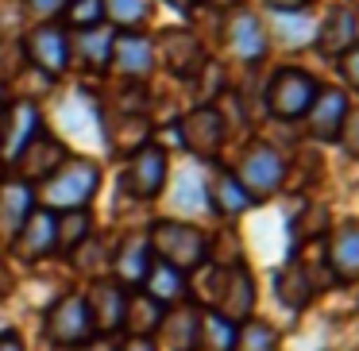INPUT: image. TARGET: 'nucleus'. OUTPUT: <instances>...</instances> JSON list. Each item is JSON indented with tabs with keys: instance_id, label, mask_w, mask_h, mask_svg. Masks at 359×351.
<instances>
[{
	"instance_id": "nucleus-33",
	"label": "nucleus",
	"mask_w": 359,
	"mask_h": 351,
	"mask_svg": "<svg viewBox=\"0 0 359 351\" xmlns=\"http://www.w3.org/2000/svg\"><path fill=\"white\" fill-rule=\"evenodd\" d=\"M325 228H328V209H320V205H317V209H305L302 216H297L294 235H297V240H309L313 232H325Z\"/></svg>"
},
{
	"instance_id": "nucleus-39",
	"label": "nucleus",
	"mask_w": 359,
	"mask_h": 351,
	"mask_svg": "<svg viewBox=\"0 0 359 351\" xmlns=\"http://www.w3.org/2000/svg\"><path fill=\"white\" fill-rule=\"evenodd\" d=\"M124 351H155V347H151V340H140V336H132Z\"/></svg>"
},
{
	"instance_id": "nucleus-26",
	"label": "nucleus",
	"mask_w": 359,
	"mask_h": 351,
	"mask_svg": "<svg viewBox=\"0 0 359 351\" xmlns=\"http://www.w3.org/2000/svg\"><path fill=\"white\" fill-rule=\"evenodd\" d=\"M209 201L220 216H240V212L251 209V197L243 193V186L236 181V174H217L209 181Z\"/></svg>"
},
{
	"instance_id": "nucleus-19",
	"label": "nucleus",
	"mask_w": 359,
	"mask_h": 351,
	"mask_svg": "<svg viewBox=\"0 0 359 351\" xmlns=\"http://www.w3.org/2000/svg\"><path fill=\"white\" fill-rule=\"evenodd\" d=\"M328 266L340 282H355L359 278V224L348 220L332 232L328 240Z\"/></svg>"
},
{
	"instance_id": "nucleus-30",
	"label": "nucleus",
	"mask_w": 359,
	"mask_h": 351,
	"mask_svg": "<svg viewBox=\"0 0 359 351\" xmlns=\"http://www.w3.org/2000/svg\"><path fill=\"white\" fill-rule=\"evenodd\" d=\"M89 228H93V220H89L86 209H70V212H58L55 216V247L62 251H74L86 243Z\"/></svg>"
},
{
	"instance_id": "nucleus-21",
	"label": "nucleus",
	"mask_w": 359,
	"mask_h": 351,
	"mask_svg": "<svg viewBox=\"0 0 359 351\" xmlns=\"http://www.w3.org/2000/svg\"><path fill=\"white\" fill-rule=\"evenodd\" d=\"M112 270H116V286H143V278H147L151 270V247L147 240H124L116 251V259H112Z\"/></svg>"
},
{
	"instance_id": "nucleus-3",
	"label": "nucleus",
	"mask_w": 359,
	"mask_h": 351,
	"mask_svg": "<svg viewBox=\"0 0 359 351\" xmlns=\"http://www.w3.org/2000/svg\"><path fill=\"white\" fill-rule=\"evenodd\" d=\"M317 93H320V81L313 78V74L297 70V66H286V70H278L271 78V85H266V109L278 120H302Z\"/></svg>"
},
{
	"instance_id": "nucleus-25",
	"label": "nucleus",
	"mask_w": 359,
	"mask_h": 351,
	"mask_svg": "<svg viewBox=\"0 0 359 351\" xmlns=\"http://www.w3.org/2000/svg\"><path fill=\"white\" fill-rule=\"evenodd\" d=\"M32 201H35V193H32V186L27 181H8L4 186V193H0V220H4V228H8L12 235L24 228V220L32 216Z\"/></svg>"
},
{
	"instance_id": "nucleus-15",
	"label": "nucleus",
	"mask_w": 359,
	"mask_h": 351,
	"mask_svg": "<svg viewBox=\"0 0 359 351\" xmlns=\"http://www.w3.org/2000/svg\"><path fill=\"white\" fill-rule=\"evenodd\" d=\"M86 309H89V320H93L97 332H116V328H124V309H128L124 286H116V282H97L89 289Z\"/></svg>"
},
{
	"instance_id": "nucleus-18",
	"label": "nucleus",
	"mask_w": 359,
	"mask_h": 351,
	"mask_svg": "<svg viewBox=\"0 0 359 351\" xmlns=\"http://www.w3.org/2000/svg\"><path fill=\"white\" fill-rule=\"evenodd\" d=\"M16 251L20 259L35 263V259H47L55 251V212L39 209L24 220V228L16 232Z\"/></svg>"
},
{
	"instance_id": "nucleus-35",
	"label": "nucleus",
	"mask_w": 359,
	"mask_h": 351,
	"mask_svg": "<svg viewBox=\"0 0 359 351\" xmlns=\"http://www.w3.org/2000/svg\"><path fill=\"white\" fill-rule=\"evenodd\" d=\"M336 139L344 143V151H348V155L359 158V109H348L344 128H340V135H336Z\"/></svg>"
},
{
	"instance_id": "nucleus-38",
	"label": "nucleus",
	"mask_w": 359,
	"mask_h": 351,
	"mask_svg": "<svg viewBox=\"0 0 359 351\" xmlns=\"http://www.w3.org/2000/svg\"><path fill=\"white\" fill-rule=\"evenodd\" d=\"M0 351H24V343H20L16 332H4L0 336Z\"/></svg>"
},
{
	"instance_id": "nucleus-36",
	"label": "nucleus",
	"mask_w": 359,
	"mask_h": 351,
	"mask_svg": "<svg viewBox=\"0 0 359 351\" xmlns=\"http://www.w3.org/2000/svg\"><path fill=\"white\" fill-rule=\"evenodd\" d=\"M340 74L348 78V85L351 89H359V43L351 50H344V58H340Z\"/></svg>"
},
{
	"instance_id": "nucleus-4",
	"label": "nucleus",
	"mask_w": 359,
	"mask_h": 351,
	"mask_svg": "<svg viewBox=\"0 0 359 351\" xmlns=\"http://www.w3.org/2000/svg\"><path fill=\"white\" fill-rule=\"evenodd\" d=\"M282 174H286V163H282V155L274 147H266V143L248 147V155L236 166V181L243 186V193H248L251 201L271 197L274 189L282 186Z\"/></svg>"
},
{
	"instance_id": "nucleus-22",
	"label": "nucleus",
	"mask_w": 359,
	"mask_h": 351,
	"mask_svg": "<svg viewBox=\"0 0 359 351\" xmlns=\"http://www.w3.org/2000/svg\"><path fill=\"white\" fill-rule=\"evenodd\" d=\"M355 35H359L355 12H348V8H332V12H328V20L320 24L317 47L325 50V55H344V50L355 47Z\"/></svg>"
},
{
	"instance_id": "nucleus-32",
	"label": "nucleus",
	"mask_w": 359,
	"mask_h": 351,
	"mask_svg": "<svg viewBox=\"0 0 359 351\" xmlns=\"http://www.w3.org/2000/svg\"><path fill=\"white\" fill-rule=\"evenodd\" d=\"M66 24H70L74 32L101 27L104 24V0H70V4H66Z\"/></svg>"
},
{
	"instance_id": "nucleus-9",
	"label": "nucleus",
	"mask_w": 359,
	"mask_h": 351,
	"mask_svg": "<svg viewBox=\"0 0 359 351\" xmlns=\"http://www.w3.org/2000/svg\"><path fill=\"white\" fill-rule=\"evenodd\" d=\"M24 50L32 58V66H39L47 78H58L70 66V35L55 24H39L35 32H27Z\"/></svg>"
},
{
	"instance_id": "nucleus-37",
	"label": "nucleus",
	"mask_w": 359,
	"mask_h": 351,
	"mask_svg": "<svg viewBox=\"0 0 359 351\" xmlns=\"http://www.w3.org/2000/svg\"><path fill=\"white\" fill-rule=\"evenodd\" d=\"M271 8H278V12H297V8H305L309 0H266Z\"/></svg>"
},
{
	"instance_id": "nucleus-23",
	"label": "nucleus",
	"mask_w": 359,
	"mask_h": 351,
	"mask_svg": "<svg viewBox=\"0 0 359 351\" xmlns=\"http://www.w3.org/2000/svg\"><path fill=\"white\" fill-rule=\"evenodd\" d=\"M274 289H278L282 305H290V309H305V305L313 301V294H317V282H313V274L305 270L302 263H286L278 270V278H274Z\"/></svg>"
},
{
	"instance_id": "nucleus-34",
	"label": "nucleus",
	"mask_w": 359,
	"mask_h": 351,
	"mask_svg": "<svg viewBox=\"0 0 359 351\" xmlns=\"http://www.w3.org/2000/svg\"><path fill=\"white\" fill-rule=\"evenodd\" d=\"M66 4H70V0H24L27 16H32V20H39V24H47V20L62 16V12H66Z\"/></svg>"
},
{
	"instance_id": "nucleus-27",
	"label": "nucleus",
	"mask_w": 359,
	"mask_h": 351,
	"mask_svg": "<svg viewBox=\"0 0 359 351\" xmlns=\"http://www.w3.org/2000/svg\"><path fill=\"white\" fill-rule=\"evenodd\" d=\"M163 312H166V305H158L155 297L140 294V297H132V301H128V309H124V328L132 336H140V340H147L151 332H158Z\"/></svg>"
},
{
	"instance_id": "nucleus-2",
	"label": "nucleus",
	"mask_w": 359,
	"mask_h": 351,
	"mask_svg": "<svg viewBox=\"0 0 359 351\" xmlns=\"http://www.w3.org/2000/svg\"><path fill=\"white\" fill-rule=\"evenodd\" d=\"M147 247L158 255V263L174 266V270H197L209 259V240L201 228L182 224V220H158L151 228Z\"/></svg>"
},
{
	"instance_id": "nucleus-14",
	"label": "nucleus",
	"mask_w": 359,
	"mask_h": 351,
	"mask_svg": "<svg viewBox=\"0 0 359 351\" xmlns=\"http://www.w3.org/2000/svg\"><path fill=\"white\" fill-rule=\"evenodd\" d=\"M124 78H147L151 70H155V43L147 39V35L140 32H124L116 35V43H112V62Z\"/></svg>"
},
{
	"instance_id": "nucleus-41",
	"label": "nucleus",
	"mask_w": 359,
	"mask_h": 351,
	"mask_svg": "<svg viewBox=\"0 0 359 351\" xmlns=\"http://www.w3.org/2000/svg\"><path fill=\"white\" fill-rule=\"evenodd\" d=\"M0 104H4V81H0Z\"/></svg>"
},
{
	"instance_id": "nucleus-8",
	"label": "nucleus",
	"mask_w": 359,
	"mask_h": 351,
	"mask_svg": "<svg viewBox=\"0 0 359 351\" xmlns=\"http://www.w3.org/2000/svg\"><path fill=\"white\" fill-rule=\"evenodd\" d=\"M43 132V116L32 101H16L4 109V120H0V163H16L20 151Z\"/></svg>"
},
{
	"instance_id": "nucleus-11",
	"label": "nucleus",
	"mask_w": 359,
	"mask_h": 351,
	"mask_svg": "<svg viewBox=\"0 0 359 351\" xmlns=\"http://www.w3.org/2000/svg\"><path fill=\"white\" fill-rule=\"evenodd\" d=\"M66 158H70V155H66L62 143H58L55 135L39 132L24 151H20V158L12 166L20 170V178H24V181H43V178H50V174L66 163Z\"/></svg>"
},
{
	"instance_id": "nucleus-1",
	"label": "nucleus",
	"mask_w": 359,
	"mask_h": 351,
	"mask_svg": "<svg viewBox=\"0 0 359 351\" xmlns=\"http://www.w3.org/2000/svg\"><path fill=\"white\" fill-rule=\"evenodd\" d=\"M97 186H101V166L93 163V158H66L62 166H58L50 178L39 181V205L47 212H70V209H86L89 197L97 193Z\"/></svg>"
},
{
	"instance_id": "nucleus-28",
	"label": "nucleus",
	"mask_w": 359,
	"mask_h": 351,
	"mask_svg": "<svg viewBox=\"0 0 359 351\" xmlns=\"http://www.w3.org/2000/svg\"><path fill=\"white\" fill-rule=\"evenodd\" d=\"M104 135H109V147H116V151L143 147V143H147V120L132 116V112H120V116H109Z\"/></svg>"
},
{
	"instance_id": "nucleus-5",
	"label": "nucleus",
	"mask_w": 359,
	"mask_h": 351,
	"mask_svg": "<svg viewBox=\"0 0 359 351\" xmlns=\"http://www.w3.org/2000/svg\"><path fill=\"white\" fill-rule=\"evenodd\" d=\"M166 174H170V158L158 143H143L128 155V170H124V186L132 197L151 201L166 189Z\"/></svg>"
},
{
	"instance_id": "nucleus-13",
	"label": "nucleus",
	"mask_w": 359,
	"mask_h": 351,
	"mask_svg": "<svg viewBox=\"0 0 359 351\" xmlns=\"http://www.w3.org/2000/svg\"><path fill=\"white\" fill-rule=\"evenodd\" d=\"M348 93L344 89H320L317 97H313L309 112H305V120H309V135L320 143H332L336 135H340L344 128V116H348Z\"/></svg>"
},
{
	"instance_id": "nucleus-17",
	"label": "nucleus",
	"mask_w": 359,
	"mask_h": 351,
	"mask_svg": "<svg viewBox=\"0 0 359 351\" xmlns=\"http://www.w3.org/2000/svg\"><path fill=\"white\" fill-rule=\"evenodd\" d=\"M201 328H205V320L197 312V305H174L170 312H163L158 332L166 336L170 351H194L201 343Z\"/></svg>"
},
{
	"instance_id": "nucleus-40",
	"label": "nucleus",
	"mask_w": 359,
	"mask_h": 351,
	"mask_svg": "<svg viewBox=\"0 0 359 351\" xmlns=\"http://www.w3.org/2000/svg\"><path fill=\"white\" fill-rule=\"evenodd\" d=\"M170 4H174V8H194L197 0H170Z\"/></svg>"
},
{
	"instance_id": "nucleus-31",
	"label": "nucleus",
	"mask_w": 359,
	"mask_h": 351,
	"mask_svg": "<svg viewBox=\"0 0 359 351\" xmlns=\"http://www.w3.org/2000/svg\"><path fill=\"white\" fill-rule=\"evenodd\" d=\"M104 20H112L120 32H135L147 20V0H104Z\"/></svg>"
},
{
	"instance_id": "nucleus-16",
	"label": "nucleus",
	"mask_w": 359,
	"mask_h": 351,
	"mask_svg": "<svg viewBox=\"0 0 359 351\" xmlns=\"http://www.w3.org/2000/svg\"><path fill=\"white\" fill-rule=\"evenodd\" d=\"M158 50H163V66L170 74H178V78H197L205 66V50L189 32H166Z\"/></svg>"
},
{
	"instance_id": "nucleus-10",
	"label": "nucleus",
	"mask_w": 359,
	"mask_h": 351,
	"mask_svg": "<svg viewBox=\"0 0 359 351\" xmlns=\"http://www.w3.org/2000/svg\"><path fill=\"white\" fill-rule=\"evenodd\" d=\"M251 309H255V282H251V274L243 266L224 270V278L217 286V317L240 324V320L251 317Z\"/></svg>"
},
{
	"instance_id": "nucleus-24",
	"label": "nucleus",
	"mask_w": 359,
	"mask_h": 351,
	"mask_svg": "<svg viewBox=\"0 0 359 351\" xmlns=\"http://www.w3.org/2000/svg\"><path fill=\"white\" fill-rule=\"evenodd\" d=\"M143 289H147V297H155L158 305H178L182 294H186V282H182V270H174V266L166 263H151L147 278H143Z\"/></svg>"
},
{
	"instance_id": "nucleus-7",
	"label": "nucleus",
	"mask_w": 359,
	"mask_h": 351,
	"mask_svg": "<svg viewBox=\"0 0 359 351\" xmlns=\"http://www.w3.org/2000/svg\"><path fill=\"white\" fill-rule=\"evenodd\" d=\"M178 135L182 147L197 158H217V151L224 147V116H220L212 104H201V109H189L186 116L178 120Z\"/></svg>"
},
{
	"instance_id": "nucleus-12",
	"label": "nucleus",
	"mask_w": 359,
	"mask_h": 351,
	"mask_svg": "<svg viewBox=\"0 0 359 351\" xmlns=\"http://www.w3.org/2000/svg\"><path fill=\"white\" fill-rule=\"evenodd\" d=\"M224 43L240 62H259V58L266 55V32H263V24H259V16L248 8H236L232 16H228Z\"/></svg>"
},
{
	"instance_id": "nucleus-20",
	"label": "nucleus",
	"mask_w": 359,
	"mask_h": 351,
	"mask_svg": "<svg viewBox=\"0 0 359 351\" xmlns=\"http://www.w3.org/2000/svg\"><path fill=\"white\" fill-rule=\"evenodd\" d=\"M112 43H116V32L112 27H86V32H74L70 39V58L78 55V62L86 70H104L112 62Z\"/></svg>"
},
{
	"instance_id": "nucleus-6",
	"label": "nucleus",
	"mask_w": 359,
	"mask_h": 351,
	"mask_svg": "<svg viewBox=\"0 0 359 351\" xmlns=\"http://www.w3.org/2000/svg\"><path fill=\"white\" fill-rule=\"evenodd\" d=\"M47 336L58 343V347H81V343H89L93 320H89L86 297H78V294L58 297V301L47 309Z\"/></svg>"
},
{
	"instance_id": "nucleus-29",
	"label": "nucleus",
	"mask_w": 359,
	"mask_h": 351,
	"mask_svg": "<svg viewBox=\"0 0 359 351\" xmlns=\"http://www.w3.org/2000/svg\"><path fill=\"white\" fill-rule=\"evenodd\" d=\"M232 351H278V332L266 320H240L232 332Z\"/></svg>"
}]
</instances>
